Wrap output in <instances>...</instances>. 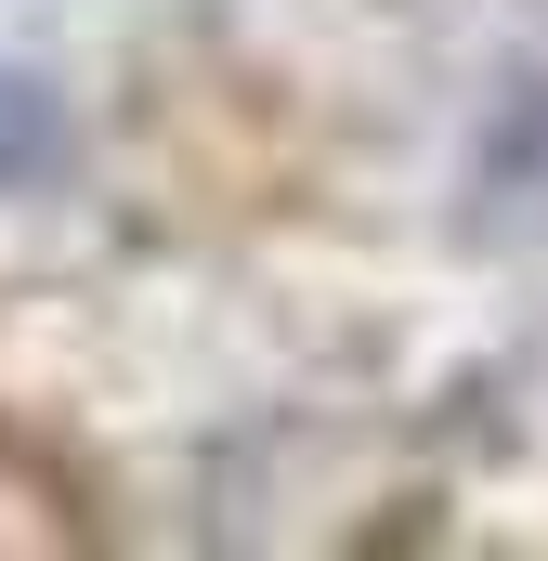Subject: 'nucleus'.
Returning <instances> with one entry per match:
<instances>
[{
	"label": "nucleus",
	"mask_w": 548,
	"mask_h": 561,
	"mask_svg": "<svg viewBox=\"0 0 548 561\" xmlns=\"http://www.w3.org/2000/svg\"><path fill=\"white\" fill-rule=\"evenodd\" d=\"M53 170H66V118H53V92L0 66V196H13V183H53Z\"/></svg>",
	"instance_id": "nucleus-1"
}]
</instances>
